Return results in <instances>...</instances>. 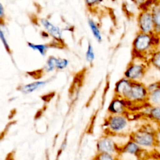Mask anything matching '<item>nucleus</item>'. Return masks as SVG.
Returning a JSON list of instances; mask_svg holds the SVG:
<instances>
[{
	"label": "nucleus",
	"mask_w": 160,
	"mask_h": 160,
	"mask_svg": "<svg viewBox=\"0 0 160 160\" xmlns=\"http://www.w3.org/2000/svg\"><path fill=\"white\" fill-rule=\"evenodd\" d=\"M146 95V90L144 88L137 82L132 81V84L130 91L125 100L131 101H136L142 99Z\"/></svg>",
	"instance_id": "0eeeda50"
},
{
	"label": "nucleus",
	"mask_w": 160,
	"mask_h": 160,
	"mask_svg": "<svg viewBox=\"0 0 160 160\" xmlns=\"http://www.w3.org/2000/svg\"><path fill=\"white\" fill-rule=\"evenodd\" d=\"M151 61L152 64L160 70V50H155L152 53Z\"/></svg>",
	"instance_id": "a211bd4d"
},
{
	"label": "nucleus",
	"mask_w": 160,
	"mask_h": 160,
	"mask_svg": "<svg viewBox=\"0 0 160 160\" xmlns=\"http://www.w3.org/2000/svg\"><path fill=\"white\" fill-rule=\"evenodd\" d=\"M0 38L1 39V41L5 48V49H6V51L8 52H11V49L9 48V44L7 41V39H6V36L3 32V30L2 29H1L0 30Z\"/></svg>",
	"instance_id": "4be33fe9"
},
{
	"label": "nucleus",
	"mask_w": 160,
	"mask_h": 160,
	"mask_svg": "<svg viewBox=\"0 0 160 160\" xmlns=\"http://www.w3.org/2000/svg\"><path fill=\"white\" fill-rule=\"evenodd\" d=\"M144 72V66L141 63L132 62L130 64L127 68L124 76L125 77L131 80L134 81L140 78Z\"/></svg>",
	"instance_id": "423d86ee"
},
{
	"label": "nucleus",
	"mask_w": 160,
	"mask_h": 160,
	"mask_svg": "<svg viewBox=\"0 0 160 160\" xmlns=\"http://www.w3.org/2000/svg\"><path fill=\"white\" fill-rule=\"evenodd\" d=\"M124 99L116 96L111 102L108 111L110 114H121L125 110V102Z\"/></svg>",
	"instance_id": "9d476101"
},
{
	"label": "nucleus",
	"mask_w": 160,
	"mask_h": 160,
	"mask_svg": "<svg viewBox=\"0 0 160 160\" xmlns=\"http://www.w3.org/2000/svg\"><path fill=\"white\" fill-rule=\"evenodd\" d=\"M88 25L89 27L93 34V36L94 37V38L98 41V42H101L102 41V34L100 31V29L99 28V26H98V24H96V22H94L92 19H88Z\"/></svg>",
	"instance_id": "ddd939ff"
},
{
	"label": "nucleus",
	"mask_w": 160,
	"mask_h": 160,
	"mask_svg": "<svg viewBox=\"0 0 160 160\" xmlns=\"http://www.w3.org/2000/svg\"><path fill=\"white\" fill-rule=\"evenodd\" d=\"M106 128L110 133L118 134L122 132L128 125L127 118L123 114H110L105 122Z\"/></svg>",
	"instance_id": "f03ea898"
},
{
	"label": "nucleus",
	"mask_w": 160,
	"mask_h": 160,
	"mask_svg": "<svg viewBox=\"0 0 160 160\" xmlns=\"http://www.w3.org/2000/svg\"><path fill=\"white\" fill-rule=\"evenodd\" d=\"M132 140L136 142L138 145L149 146L152 144L153 138L152 136L149 132L139 131L133 134Z\"/></svg>",
	"instance_id": "1a4fd4ad"
},
{
	"label": "nucleus",
	"mask_w": 160,
	"mask_h": 160,
	"mask_svg": "<svg viewBox=\"0 0 160 160\" xmlns=\"http://www.w3.org/2000/svg\"><path fill=\"white\" fill-rule=\"evenodd\" d=\"M160 44V34H146L139 32L136 35L132 42V49L137 57L143 56L151 52L152 53Z\"/></svg>",
	"instance_id": "f257e3e1"
},
{
	"label": "nucleus",
	"mask_w": 160,
	"mask_h": 160,
	"mask_svg": "<svg viewBox=\"0 0 160 160\" xmlns=\"http://www.w3.org/2000/svg\"><path fill=\"white\" fill-rule=\"evenodd\" d=\"M102 0H85L86 4L87 5L88 7L91 8L94 7L95 6L99 5Z\"/></svg>",
	"instance_id": "5701e85b"
},
{
	"label": "nucleus",
	"mask_w": 160,
	"mask_h": 160,
	"mask_svg": "<svg viewBox=\"0 0 160 160\" xmlns=\"http://www.w3.org/2000/svg\"><path fill=\"white\" fill-rule=\"evenodd\" d=\"M29 48L34 51L39 52L42 56H44L49 48V46L46 44H34L32 42H28Z\"/></svg>",
	"instance_id": "2eb2a0df"
},
{
	"label": "nucleus",
	"mask_w": 160,
	"mask_h": 160,
	"mask_svg": "<svg viewBox=\"0 0 160 160\" xmlns=\"http://www.w3.org/2000/svg\"><path fill=\"white\" fill-rule=\"evenodd\" d=\"M85 56H86V61L89 63H92L94 60L95 53H94V51L93 47H92L91 42L88 43Z\"/></svg>",
	"instance_id": "f3484780"
},
{
	"label": "nucleus",
	"mask_w": 160,
	"mask_h": 160,
	"mask_svg": "<svg viewBox=\"0 0 160 160\" xmlns=\"http://www.w3.org/2000/svg\"><path fill=\"white\" fill-rule=\"evenodd\" d=\"M46 84V81H38L36 82H32L21 86L19 90L25 94H28L32 92L33 91L37 90L39 88L43 86Z\"/></svg>",
	"instance_id": "f8f14e48"
},
{
	"label": "nucleus",
	"mask_w": 160,
	"mask_h": 160,
	"mask_svg": "<svg viewBox=\"0 0 160 160\" xmlns=\"http://www.w3.org/2000/svg\"><path fill=\"white\" fill-rule=\"evenodd\" d=\"M150 98L153 103L160 105V89L153 91L151 94Z\"/></svg>",
	"instance_id": "412c9836"
},
{
	"label": "nucleus",
	"mask_w": 160,
	"mask_h": 160,
	"mask_svg": "<svg viewBox=\"0 0 160 160\" xmlns=\"http://www.w3.org/2000/svg\"><path fill=\"white\" fill-rule=\"evenodd\" d=\"M139 149V147L138 144L133 141L127 142L124 147L122 148L123 152L129 154H136L138 152Z\"/></svg>",
	"instance_id": "4468645a"
},
{
	"label": "nucleus",
	"mask_w": 160,
	"mask_h": 160,
	"mask_svg": "<svg viewBox=\"0 0 160 160\" xmlns=\"http://www.w3.org/2000/svg\"><path fill=\"white\" fill-rule=\"evenodd\" d=\"M4 14H5L4 8L2 4H0V18H1V21H2V18H3V17L4 16Z\"/></svg>",
	"instance_id": "a878e982"
},
{
	"label": "nucleus",
	"mask_w": 160,
	"mask_h": 160,
	"mask_svg": "<svg viewBox=\"0 0 160 160\" xmlns=\"http://www.w3.org/2000/svg\"><path fill=\"white\" fill-rule=\"evenodd\" d=\"M58 58L51 56H49L44 66V71L46 72H51L56 69V62Z\"/></svg>",
	"instance_id": "dca6fc26"
},
{
	"label": "nucleus",
	"mask_w": 160,
	"mask_h": 160,
	"mask_svg": "<svg viewBox=\"0 0 160 160\" xmlns=\"http://www.w3.org/2000/svg\"><path fill=\"white\" fill-rule=\"evenodd\" d=\"M98 152H108L115 154L118 152V147L113 139L109 136H101L96 144Z\"/></svg>",
	"instance_id": "20e7f679"
},
{
	"label": "nucleus",
	"mask_w": 160,
	"mask_h": 160,
	"mask_svg": "<svg viewBox=\"0 0 160 160\" xmlns=\"http://www.w3.org/2000/svg\"><path fill=\"white\" fill-rule=\"evenodd\" d=\"M94 160H116L114 154L108 152H97Z\"/></svg>",
	"instance_id": "6ab92c4d"
},
{
	"label": "nucleus",
	"mask_w": 160,
	"mask_h": 160,
	"mask_svg": "<svg viewBox=\"0 0 160 160\" xmlns=\"http://www.w3.org/2000/svg\"><path fill=\"white\" fill-rule=\"evenodd\" d=\"M39 22L48 35L56 41H60L62 40V30L59 26L54 24L46 18L41 19Z\"/></svg>",
	"instance_id": "39448f33"
},
{
	"label": "nucleus",
	"mask_w": 160,
	"mask_h": 160,
	"mask_svg": "<svg viewBox=\"0 0 160 160\" xmlns=\"http://www.w3.org/2000/svg\"><path fill=\"white\" fill-rule=\"evenodd\" d=\"M150 10L154 23V32L160 34V1H157Z\"/></svg>",
	"instance_id": "9b49d317"
},
{
	"label": "nucleus",
	"mask_w": 160,
	"mask_h": 160,
	"mask_svg": "<svg viewBox=\"0 0 160 160\" xmlns=\"http://www.w3.org/2000/svg\"><path fill=\"white\" fill-rule=\"evenodd\" d=\"M137 21L139 32L154 33V23L151 10H141L138 16Z\"/></svg>",
	"instance_id": "7ed1b4c3"
},
{
	"label": "nucleus",
	"mask_w": 160,
	"mask_h": 160,
	"mask_svg": "<svg viewBox=\"0 0 160 160\" xmlns=\"http://www.w3.org/2000/svg\"><path fill=\"white\" fill-rule=\"evenodd\" d=\"M68 64L69 61L67 59L58 58L56 62V69L59 70L64 69L68 66Z\"/></svg>",
	"instance_id": "aec40b11"
},
{
	"label": "nucleus",
	"mask_w": 160,
	"mask_h": 160,
	"mask_svg": "<svg viewBox=\"0 0 160 160\" xmlns=\"http://www.w3.org/2000/svg\"><path fill=\"white\" fill-rule=\"evenodd\" d=\"M151 115L158 119L160 120V108H155L151 111Z\"/></svg>",
	"instance_id": "b1692460"
},
{
	"label": "nucleus",
	"mask_w": 160,
	"mask_h": 160,
	"mask_svg": "<svg viewBox=\"0 0 160 160\" xmlns=\"http://www.w3.org/2000/svg\"><path fill=\"white\" fill-rule=\"evenodd\" d=\"M148 0H132V1L137 6L140 7L144 3H145Z\"/></svg>",
	"instance_id": "393cba45"
},
{
	"label": "nucleus",
	"mask_w": 160,
	"mask_h": 160,
	"mask_svg": "<svg viewBox=\"0 0 160 160\" xmlns=\"http://www.w3.org/2000/svg\"><path fill=\"white\" fill-rule=\"evenodd\" d=\"M132 81L126 78H122L118 81L115 86V94L116 96L126 99L131 87Z\"/></svg>",
	"instance_id": "6e6552de"
}]
</instances>
